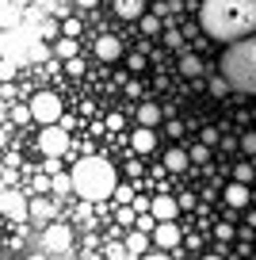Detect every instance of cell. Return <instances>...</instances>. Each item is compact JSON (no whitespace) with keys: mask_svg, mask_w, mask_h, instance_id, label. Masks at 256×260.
Here are the masks:
<instances>
[{"mask_svg":"<svg viewBox=\"0 0 256 260\" xmlns=\"http://www.w3.org/2000/svg\"><path fill=\"white\" fill-rule=\"evenodd\" d=\"M199 23L218 42L245 39L256 31V0H203Z\"/></svg>","mask_w":256,"mask_h":260,"instance_id":"cell-1","label":"cell"},{"mask_svg":"<svg viewBox=\"0 0 256 260\" xmlns=\"http://www.w3.org/2000/svg\"><path fill=\"white\" fill-rule=\"evenodd\" d=\"M69 180H73V195H80L84 203H104V199H111L115 184H119L115 165L107 161V157H80V161L73 165Z\"/></svg>","mask_w":256,"mask_h":260,"instance_id":"cell-2","label":"cell"},{"mask_svg":"<svg viewBox=\"0 0 256 260\" xmlns=\"http://www.w3.org/2000/svg\"><path fill=\"white\" fill-rule=\"evenodd\" d=\"M218 73L230 81V88L256 92V31L230 42V50H226L222 61H218Z\"/></svg>","mask_w":256,"mask_h":260,"instance_id":"cell-3","label":"cell"},{"mask_svg":"<svg viewBox=\"0 0 256 260\" xmlns=\"http://www.w3.org/2000/svg\"><path fill=\"white\" fill-rule=\"evenodd\" d=\"M39 149L46 157H65L69 153V134H65V122H46L39 134Z\"/></svg>","mask_w":256,"mask_h":260,"instance_id":"cell-4","label":"cell"},{"mask_svg":"<svg viewBox=\"0 0 256 260\" xmlns=\"http://www.w3.org/2000/svg\"><path fill=\"white\" fill-rule=\"evenodd\" d=\"M27 107H31V119H35V122H42V126H46V122H57V119H61V100H57L54 92H35Z\"/></svg>","mask_w":256,"mask_h":260,"instance_id":"cell-5","label":"cell"},{"mask_svg":"<svg viewBox=\"0 0 256 260\" xmlns=\"http://www.w3.org/2000/svg\"><path fill=\"white\" fill-rule=\"evenodd\" d=\"M0 214L12 218V222H27V195L19 191L16 184L0 187Z\"/></svg>","mask_w":256,"mask_h":260,"instance_id":"cell-6","label":"cell"},{"mask_svg":"<svg viewBox=\"0 0 256 260\" xmlns=\"http://www.w3.org/2000/svg\"><path fill=\"white\" fill-rule=\"evenodd\" d=\"M149 237H153V245H157V249H165V252H176L180 245H184V234H180L176 218H168V222H157V226L149 230Z\"/></svg>","mask_w":256,"mask_h":260,"instance_id":"cell-7","label":"cell"},{"mask_svg":"<svg viewBox=\"0 0 256 260\" xmlns=\"http://www.w3.org/2000/svg\"><path fill=\"white\" fill-rule=\"evenodd\" d=\"M42 245H46V252H69L73 230L61 226V222H46V226H42Z\"/></svg>","mask_w":256,"mask_h":260,"instance_id":"cell-8","label":"cell"},{"mask_svg":"<svg viewBox=\"0 0 256 260\" xmlns=\"http://www.w3.org/2000/svg\"><path fill=\"white\" fill-rule=\"evenodd\" d=\"M54 214H57V203L54 199H46V195H35V199H27V222H54Z\"/></svg>","mask_w":256,"mask_h":260,"instance_id":"cell-9","label":"cell"},{"mask_svg":"<svg viewBox=\"0 0 256 260\" xmlns=\"http://www.w3.org/2000/svg\"><path fill=\"white\" fill-rule=\"evenodd\" d=\"M149 214L157 222H168V218H176V214H180V203L172 199V195H153V199H149Z\"/></svg>","mask_w":256,"mask_h":260,"instance_id":"cell-10","label":"cell"},{"mask_svg":"<svg viewBox=\"0 0 256 260\" xmlns=\"http://www.w3.org/2000/svg\"><path fill=\"white\" fill-rule=\"evenodd\" d=\"M96 57L100 61H119L122 57V42L115 39V35H100L96 39Z\"/></svg>","mask_w":256,"mask_h":260,"instance_id":"cell-11","label":"cell"},{"mask_svg":"<svg viewBox=\"0 0 256 260\" xmlns=\"http://www.w3.org/2000/svg\"><path fill=\"white\" fill-rule=\"evenodd\" d=\"M130 146H134V153H153L157 149V134H153V126H138L134 134H130Z\"/></svg>","mask_w":256,"mask_h":260,"instance_id":"cell-12","label":"cell"},{"mask_svg":"<svg viewBox=\"0 0 256 260\" xmlns=\"http://www.w3.org/2000/svg\"><path fill=\"white\" fill-rule=\"evenodd\" d=\"M77 50H80L77 35H57V39H54V54H57V61H69V57H77Z\"/></svg>","mask_w":256,"mask_h":260,"instance_id":"cell-13","label":"cell"},{"mask_svg":"<svg viewBox=\"0 0 256 260\" xmlns=\"http://www.w3.org/2000/svg\"><path fill=\"white\" fill-rule=\"evenodd\" d=\"M248 199H252V191H248V184H241V180H233V184L226 187V203L230 207H248Z\"/></svg>","mask_w":256,"mask_h":260,"instance_id":"cell-14","label":"cell"},{"mask_svg":"<svg viewBox=\"0 0 256 260\" xmlns=\"http://www.w3.org/2000/svg\"><path fill=\"white\" fill-rule=\"evenodd\" d=\"M145 0H115V16L119 19H142Z\"/></svg>","mask_w":256,"mask_h":260,"instance_id":"cell-15","label":"cell"},{"mask_svg":"<svg viewBox=\"0 0 256 260\" xmlns=\"http://www.w3.org/2000/svg\"><path fill=\"white\" fill-rule=\"evenodd\" d=\"M122 245H126V252H130V256H145V252H149V234L134 230V234H130Z\"/></svg>","mask_w":256,"mask_h":260,"instance_id":"cell-16","label":"cell"},{"mask_svg":"<svg viewBox=\"0 0 256 260\" xmlns=\"http://www.w3.org/2000/svg\"><path fill=\"white\" fill-rule=\"evenodd\" d=\"M161 119H165V111H161L157 104H138V122H142V126H157Z\"/></svg>","mask_w":256,"mask_h":260,"instance_id":"cell-17","label":"cell"},{"mask_svg":"<svg viewBox=\"0 0 256 260\" xmlns=\"http://www.w3.org/2000/svg\"><path fill=\"white\" fill-rule=\"evenodd\" d=\"M187 165H191V161H187L184 149H168V153H165V169H168V172H184Z\"/></svg>","mask_w":256,"mask_h":260,"instance_id":"cell-18","label":"cell"},{"mask_svg":"<svg viewBox=\"0 0 256 260\" xmlns=\"http://www.w3.org/2000/svg\"><path fill=\"white\" fill-rule=\"evenodd\" d=\"M50 191H54L57 199H65V195H73V180L65 176V172H54V176H50Z\"/></svg>","mask_w":256,"mask_h":260,"instance_id":"cell-19","label":"cell"},{"mask_svg":"<svg viewBox=\"0 0 256 260\" xmlns=\"http://www.w3.org/2000/svg\"><path fill=\"white\" fill-rule=\"evenodd\" d=\"M180 73H184V77H199L203 73L199 54H184V57H180Z\"/></svg>","mask_w":256,"mask_h":260,"instance_id":"cell-20","label":"cell"},{"mask_svg":"<svg viewBox=\"0 0 256 260\" xmlns=\"http://www.w3.org/2000/svg\"><path fill=\"white\" fill-rule=\"evenodd\" d=\"M0 27H19V4H16V0L0 8Z\"/></svg>","mask_w":256,"mask_h":260,"instance_id":"cell-21","label":"cell"},{"mask_svg":"<svg viewBox=\"0 0 256 260\" xmlns=\"http://www.w3.org/2000/svg\"><path fill=\"white\" fill-rule=\"evenodd\" d=\"M207 88H210V96H218V100H222V96H230V81H226L222 73H218V77H210V84H207Z\"/></svg>","mask_w":256,"mask_h":260,"instance_id":"cell-22","label":"cell"},{"mask_svg":"<svg viewBox=\"0 0 256 260\" xmlns=\"http://www.w3.org/2000/svg\"><path fill=\"white\" fill-rule=\"evenodd\" d=\"M16 73H19V65L12 61V57H0V81H4V84L16 81Z\"/></svg>","mask_w":256,"mask_h":260,"instance_id":"cell-23","label":"cell"},{"mask_svg":"<svg viewBox=\"0 0 256 260\" xmlns=\"http://www.w3.org/2000/svg\"><path fill=\"white\" fill-rule=\"evenodd\" d=\"M256 176V165H233V180H241V184H252Z\"/></svg>","mask_w":256,"mask_h":260,"instance_id":"cell-24","label":"cell"},{"mask_svg":"<svg viewBox=\"0 0 256 260\" xmlns=\"http://www.w3.org/2000/svg\"><path fill=\"white\" fill-rule=\"evenodd\" d=\"M187 161H195V165H207V161H210V146H203V142H199V146H195L191 153H187Z\"/></svg>","mask_w":256,"mask_h":260,"instance_id":"cell-25","label":"cell"},{"mask_svg":"<svg viewBox=\"0 0 256 260\" xmlns=\"http://www.w3.org/2000/svg\"><path fill=\"white\" fill-rule=\"evenodd\" d=\"M165 42H168V50H180V46H184V31L168 27V31H165Z\"/></svg>","mask_w":256,"mask_h":260,"instance_id":"cell-26","label":"cell"},{"mask_svg":"<svg viewBox=\"0 0 256 260\" xmlns=\"http://www.w3.org/2000/svg\"><path fill=\"white\" fill-rule=\"evenodd\" d=\"M241 149H245L248 157H256V130H248V134H241Z\"/></svg>","mask_w":256,"mask_h":260,"instance_id":"cell-27","label":"cell"},{"mask_svg":"<svg viewBox=\"0 0 256 260\" xmlns=\"http://www.w3.org/2000/svg\"><path fill=\"white\" fill-rule=\"evenodd\" d=\"M107 260H134L126 252V245H107Z\"/></svg>","mask_w":256,"mask_h":260,"instance_id":"cell-28","label":"cell"},{"mask_svg":"<svg viewBox=\"0 0 256 260\" xmlns=\"http://www.w3.org/2000/svg\"><path fill=\"white\" fill-rule=\"evenodd\" d=\"M12 122H31V107L16 104V107H12Z\"/></svg>","mask_w":256,"mask_h":260,"instance_id":"cell-29","label":"cell"},{"mask_svg":"<svg viewBox=\"0 0 256 260\" xmlns=\"http://www.w3.org/2000/svg\"><path fill=\"white\" fill-rule=\"evenodd\" d=\"M142 31H145V35H157V31H161V19H157V16H145V12H142Z\"/></svg>","mask_w":256,"mask_h":260,"instance_id":"cell-30","label":"cell"},{"mask_svg":"<svg viewBox=\"0 0 256 260\" xmlns=\"http://www.w3.org/2000/svg\"><path fill=\"white\" fill-rule=\"evenodd\" d=\"M199 138H203V146H210V149H214V146H218V142H222V134H218V130H214V126H210V130H203Z\"/></svg>","mask_w":256,"mask_h":260,"instance_id":"cell-31","label":"cell"},{"mask_svg":"<svg viewBox=\"0 0 256 260\" xmlns=\"http://www.w3.org/2000/svg\"><path fill=\"white\" fill-rule=\"evenodd\" d=\"M111 199H115V203H130V199H134V191H130V187H119V184H115Z\"/></svg>","mask_w":256,"mask_h":260,"instance_id":"cell-32","label":"cell"},{"mask_svg":"<svg viewBox=\"0 0 256 260\" xmlns=\"http://www.w3.org/2000/svg\"><path fill=\"white\" fill-rule=\"evenodd\" d=\"M65 73H73V77H80V73H84V61H80V54L65 61Z\"/></svg>","mask_w":256,"mask_h":260,"instance_id":"cell-33","label":"cell"},{"mask_svg":"<svg viewBox=\"0 0 256 260\" xmlns=\"http://www.w3.org/2000/svg\"><path fill=\"white\" fill-rule=\"evenodd\" d=\"M119 222H122V226H134V207L122 203V207H119Z\"/></svg>","mask_w":256,"mask_h":260,"instance_id":"cell-34","label":"cell"},{"mask_svg":"<svg viewBox=\"0 0 256 260\" xmlns=\"http://www.w3.org/2000/svg\"><path fill=\"white\" fill-rule=\"evenodd\" d=\"M214 237H218V241H230V237H233V226H230V222H222V226H214Z\"/></svg>","mask_w":256,"mask_h":260,"instance_id":"cell-35","label":"cell"},{"mask_svg":"<svg viewBox=\"0 0 256 260\" xmlns=\"http://www.w3.org/2000/svg\"><path fill=\"white\" fill-rule=\"evenodd\" d=\"M130 69H134V73H142V69H145V54H142V50L130 54Z\"/></svg>","mask_w":256,"mask_h":260,"instance_id":"cell-36","label":"cell"},{"mask_svg":"<svg viewBox=\"0 0 256 260\" xmlns=\"http://www.w3.org/2000/svg\"><path fill=\"white\" fill-rule=\"evenodd\" d=\"M107 126H111V130H122V126H126V119H122L119 111H111V115H107Z\"/></svg>","mask_w":256,"mask_h":260,"instance_id":"cell-37","label":"cell"},{"mask_svg":"<svg viewBox=\"0 0 256 260\" xmlns=\"http://www.w3.org/2000/svg\"><path fill=\"white\" fill-rule=\"evenodd\" d=\"M61 35H80V23H77V19H65V23H61Z\"/></svg>","mask_w":256,"mask_h":260,"instance_id":"cell-38","label":"cell"},{"mask_svg":"<svg viewBox=\"0 0 256 260\" xmlns=\"http://www.w3.org/2000/svg\"><path fill=\"white\" fill-rule=\"evenodd\" d=\"M42 35H46V39H57V35H61V27H57V23H42Z\"/></svg>","mask_w":256,"mask_h":260,"instance_id":"cell-39","label":"cell"},{"mask_svg":"<svg viewBox=\"0 0 256 260\" xmlns=\"http://www.w3.org/2000/svg\"><path fill=\"white\" fill-rule=\"evenodd\" d=\"M176 203H180V211H191V207H195V195H180Z\"/></svg>","mask_w":256,"mask_h":260,"instance_id":"cell-40","label":"cell"},{"mask_svg":"<svg viewBox=\"0 0 256 260\" xmlns=\"http://www.w3.org/2000/svg\"><path fill=\"white\" fill-rule=\"evenodd\" d=\"M142 211H149V199H145V195H138V199H134V214H142Z\"/></svg>","mask_w":256,"mask_h":260,"instance_id":"cell-41","label":"cell"},{"mask_svg":"<svg viewBox=\"0 0 256 260\" xmlns=\"http://www.w3.org/2000/svg\"><path fill=\"white\" fill-rule=\"evenodd\" d=\"M168 134H172V138H180V134H184V122L172 119V122H168Z\"/></svg>","mask_w":256,"mask_h":260,"instance_id":"cell-42","label":"cell"},{"mask_svg":"<svg viewBox=\"0 0 256 260\" xmlns=\"http://www.w3.org/2000/svg\"><path fill=\"white\" fill-rule=\"evenodd\" d=\"M80 8H96V0H77Z\"/></svg>","mask_w":256,"mask_h":260,"instance_id":"cell-43","label":"cell"},{"mask_svg":"<svg viewBox=\"0 0 256 260\" xmlns=\"http://www.w3.org/2000/svg\"><path fill=\"white\" fill-rule=\"evenodd\" d=\"M134 260H172V256H134Z\"/></svg>","mask_w":256,"mask_h":260,"instance_id":"cell-44","label":"cell"},{"mask_svg":"<svg viewBox=\"0 0 256 260\" xmlns=\"http://www.w3.org/2000/svg\"><path fill=\"white\" fill-rule=\"evenodd\" d=\"M27 260H50V256H46V252H39V256H27Z\"/></svg>","mask_w":256,"mask_h":260,"instance_id":"cell-45","label":"cell"},{"mask_svg":"<svg viewBox=\"0 0 256 260\" xmlns=\"http://www.w3.org/2000/svg\"><path fill=\"white\" fill-rule=\"evenodd\" d=\"M4 142H8V134H4V130H0V146H4Z\"/></svg>","mask_w":256,"mask_h":260,"instance_id":"cell-46","label":"cell"},{"mask_svg":"<svg viewBox=\"0 0 256 260\" xmlns=\"http://www.w3.org/2000/svg\"><path fill=\"white\" fill-rule=\"evenodd\" d=\"M16 4H19V8H27V4H31V0H16Z\"/></svg>","mask_w":256,"mask_h":260,"instance_id":"cell-47","label":"cell"},{"mask_svg":"<svg viewBox=\"0 0 256 260\" xmlns=\"http://www.w3.org/2000/svg\"><path fill=\"white\" fill-rule=\"evenodd\" d=\"M203 260H226V256H203Z\"/></svg>","mask_w":256,"mask_h":260,"instance_id":"cell-48","label":"cell"},{"mask_svg":"<svg viewBox=\"0 0 256 260\" xmlns=\"http://www.w3.org/2000/svg\"><path fill=\"white\" fill-rule=\"evenodd\" d=\"M252 260H256V256H252Z\"/></svg>","mask_w":256,"mask_h":260,"instance_id":"cell-49","label":"cell"}]
</instances>
